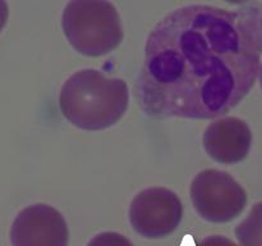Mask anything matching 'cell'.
Returning a JSON list of instances; mask_svg holds the SVG:
<instances>
[{"label": "cell", "instance_id": "cell-10", "mask_svg": "<svg viewBox=\"0 0 262 246\" xmlns=\"http://www.w3.org/2000/svg\"><path fill=\"white\" fill-rule=\"evenodd\" d=\"M260 84H261V87H262V66H261V71H260Z\"/></svg>", "mask_w": 262, "mask_h": 246}, {"label": "cell", "instance_id": "cell-1", "mask_svg": "<svg viewBox=\"0 0 262 246\" xmlns=\"http://www.w3.org/2000/svg\"><path fill=\"white\" fill-rule=\"evenodd\" d=\"M262 4H189L148 35L135 97L156 119H214L248 95L260 76Z\"/></svg>", "mask_w": 262, "mask_h": 246}, {"label": "cell", "instance_id": "cell-7", "mask_svg": "<svg viewBox=\"0 0 262 246\" xmlns=\"http://www.w3.org/2000/svg\"><path fill=\"white\" fill-rule=\"evenodd\" d=\"M202 142L210 158L232 166L247 158L252 145V132L241 118L222 117L207 126Z\"/></svg>", "mask_w": 262, "mask_h": 246}, {"label": "cell", "instance_id": "cell-5", "mask_svg": "<svg viewBox=\"0 0 262 246\" xmlns=\"http://www.w3.org/2000/svg\"><path fill=\"white\" fill-rule=\"evenodd\" d=\"M182 218L183 205L181 199L165 187L142 190L130 202V225L142 237H166L178 228Z\"/></svg>", "mask_w": 262, "mask_h": 246}, {"label": "cell", "instance_id": "cell-3", "mask_svg": "<svg viewBox=\"0 0 262 246\" xmlns=\"http://www.w3.org/2000/svg\"><path fill=\"white\" fill-rule=\"evenodd\" d=\"M61 27L77 53L102 56L119 46L123 40L120 15L106 0H73L66 5Z\"/></svg>", "mask_w": 262, "mask_h": 246}, {"label": "cell", "instance_id": "cell-6", "mask_svg": "<svg viewBox=\"0 0 262 246\" xmlns=\"http://www.w3.org/2000/svg\"><path fill=\"white\" fill-rule=\"evenodd\" d=\"M68 237L63 214L46 204H35L20 210L10 228L13 246H67Z\"/></svg>", "mask_w": 262, "mask_h": 246}, {"label": "cell", "instance_id": "cell-4", "mask_svg": "<svg viewBox=\"0 0 262 246\" xmlns=\"http://www.w3.org/2000/svg\"><path fill=\"white\" fill-rule=\"evenodd\" d=\"M191 200L202 219L227 223L245 210L248 197L245 189L229 173L205 169L192 181Z\"/></svg>", "mask_w": 262, "mask_h": 246}, {"label": "cell", "instance_id": "cell-9", "mask_svg": "<svg viewBox=\"0 0 262 246\" xmlns=\"http://www.w3.org/2000/svg\"><path fill=\"white\" fill-rule=\"evenodd\" d=\"M200 246H237L232 240L222 235H211L204 238Z\"/></svg>", "mask_w": 262, "mask_h": 246}, {"label": "cell", "instance_id": "cell-8", "mask_svg": "<svg viewBox=\"0 0 262 246\" xmlns=\"http://www.w3.org/2000/svg\"><path fill=\"white\" fill-rule=\"evenodd\" d=\"M235 236L242 246H262V201L253 204L248 217L235 228Z\"/></svg>", "mask_w": 262, "mask_h": 246}, {"label": "cell", "instance_id": "cell-2", "mask_svg": "<svg viewBox=\"0 0 262 246\" xmlns=\"http://www.w3.org/2000/svg\"><path fill=\"white\" fill-rule=\"evenodd\" d=\"M129 104L124 79L86 68L72 74L59 94V108L68 122L84 131H101L122 119Z\"/></svg>", "mask_w": 262, "mask_h": 246}]
</instances>
